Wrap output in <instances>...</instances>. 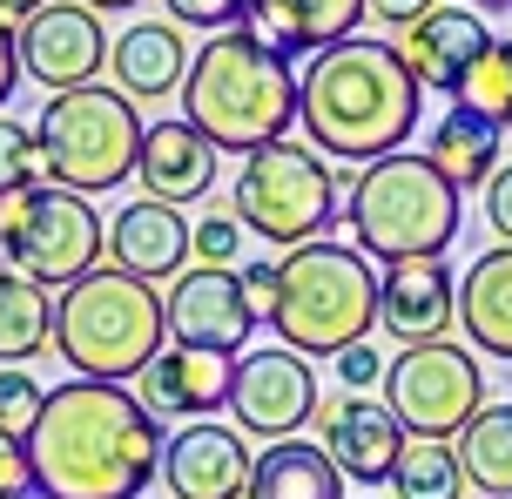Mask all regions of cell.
<instances>
[{"label":"cell","instance_id":"8992f818","mask_svg":"<svg viewBox=\"0 0 512 499\" xmlns=\"http://www.w3.org/2000/svg\"><path fill=\"white\" fill-rule=\"evenodd\" d=\"M337 183L351 189L344 196V223H351V237H358L364 257L378 263H418V257H445V243L459 237V189L438 176L425 156H398L371 162L358 176H337Z\"/></svg>","mask_w":512,"mask_h":499},{"label":"cell","instance_id":"7a4b0ae2","mask_svg":"<svg viewBox=\"0 0 512 499\" xmlns=\"http://www.w3.org/2000/svg\"><path fill=\"white\" fill-rule=\"evenodd\" d=\"M418 102H425V88L391 41L351 34L344 48L317 54L297 75V122H304L310 149L351 162V169L398 156L405 135H418Z\"/></svg>","mask_w":512,"mask_h":499},{"label":"cell","instance_id":"44dd1931","mask_svg":"<svg viewBox=\"0 0 512 499\" xmlns=\"http://www.w3.org/2000/svg\"><path fill=\"white\" fill-rule=\"evenodd\" d=\"M108 257H115V270L142 277V284L182 277V263H189V223H182V210L142 196V203H128L108 223Z\"/></svg>","mask_w":512,"mask_h":499},{"label":"cell","instance_id":"836d02e7","mask_svg":"<svg viewBox=\"0 0 512 499\" xmlns=\"http://www.w3.org/2000/svg\"><path fill=\"white\" fill-rule=\"evenodd\" d=\"M41 176H34V183H21V189H0V250H14V243H21V230L27 223H34V203H41Z\"/></svg>","mask_w":512,"mask_h":499},{"label":"cell","instance_id":"603a6c76","mask_svg":"<svg viewBox=\"0 0 512 499\" xmlns=\"http://www.w3.org/2000/svg\"><path fill=\"white\" fill-rule=\"evenodd\" d=\"M459 324L472 351L512 358V243H492L459 277Z\"/></svg>","mask_w":512,"mask_h":499},{"label":"cell","instance_id":"74e56055","mask_svg":"<svg viewBox=\"0 0 512 499\" xmlns=\"http://www.w3.org/2000/svg\"><path fill=\"white\" fill-rule=\"evenodd\" d=\"M236 277H243V297H250L256 324H270V304H277V263H243Z\"/></svg>","mask_w":512,"mask_h":499},{"label":"cell","instance_id":"7402d4cb","mask_svg":"<svg viewBox=\"0 0 512 499\" xmlns=\"http://www.w3.org/2000/svg\"><path fill=\"white\" fill-rule=\"evenodd\" d=\"M108 68H115V81H122L128 102H162V95H182V75H189L182 27H169V21L122 27V41L108 48Z\"/></svg>","mask_w":512,"mask_h":499},{"label":"cell","instance_id":"3957f363","mask_svg":"<svg viewBox=\"0 0 512 499\" xmlns=\"http://www.w3.org/2000/svg\"><path fill=\"white\" fill-rule=\"evenodd\" d=\"M182 122L223 156H256L290 135L297 122V68L277 48H263L250 27L209 34L203 54H189L182 75Z\"/></svg>","mask_w":512,"mask_h":499},{"label":"cell","instance_id":"ee69618b","mask_svg":"<svg viewBox=\"0 0 512 499\" xmlns=\"http://www.w3.org/2000/svg\"><path fill=\"white\" fill-rule=\"evenodd\" d=\"M358 499H384V493H358Z\"/></svg>","mask_w":512,"mask_h":499},{"label":"cell","instance_id":"52a82bcc","mask_svg":"<svg viewBox=\"0 0 512 499\" xmlns=\"http://www.w3.org/2000/svg\"><path fill=\"white\" fill-rule=\"evenodd\" d=\"M34 149H41V183L68 189V196H102L135 176L142 115L122 88H102V81L75 95H48L34 122Z\"/></svg>","mask_w":512,"mask_h":499},{"label":"cell","instance_id":"ba28073f","mask_svg":"<svg viewBox=\"0 0 512 499\" xmlns=\"http://www.w3.org/2000/svg\"><path fill=\"white\" fill-rule=\"evenodd\" d=\"M337 176L324 169V156L310 142H270L243 156V176L230 189V216L250 230L256 243H283V250H304L324 243V230L337 223Z\"/></svg>","mask_w":512,"mask_h":499},{"label":"cell","instance_id":"f546056e","mask_svg":"<svg viewBox=\"0 0 512 499\" xmlns=\"http://www.w3.org/2000/svg\"><path fill=\"white\" fill-rule=\"evenodd\" d=\"M189 250L203 257V270H236L250 250V230L230 210H203V223H189Z\"/></svg>","mask_w":512,"mask_h":499},{"label":"cell","instance_id":"30bf717a","mask_svg":"<svg viewBox=\"0 0 512 499\" xmlns=\"http://www.w3.org/2000/svg\"><path fill=\"white\" fill-rule=\"evenodd\" d=\"M102 250H108V230L88 196H68V189H41L34 203V223L21 230V243L7 250V263L21 270L27 284L41 290H68L81 284L88 270H102Z\"/></svg>","mask_w":512,"mask_h":499},{"label":"cell","instance_id":"8d00e7d4","mask_svg":"<svg viewBox=\"0 0 512 499\" xmlns=\"http://www.w3.org/2000/svg\"><path fill=\"white\" fill-rule=\"evenodd\" d=\"M486 223H492L499 243H512V162H499L492 183H486Z\"/></svg>","mask_w":512,"mask_h":499},{"label":"cell","instance_id":"7c38bea8","mask_svg":"<svg viewBox=\"0 0 512 499\" xmlns=\"http://www.w3.org/2000/svg\"><path fill=\"white\" fill-rule=\"evenodd\" d=\"M230 412L236 432H256V439H297V425L317 419V371L297 351H243L230 378Z\"/></svg>","mask_w":512,"mask_h":499},{"label":"cell","instance_id":"cb8c5ba5","mask_svg":"<svg viewBox=\"0 0 512 499\" xmlns=\"http://www.w3.org/2000/svg\"><path fill=\"white\" fill-rule=\"evenodd\" d=\"M243 499H344V473L331 466V452L310 439H277L256 452L250 493Z\"/></svg>","mask_w":512,"mask_h":499},{"label":"cell","instance_id":"484cf974","mask_svg":"<svg viewBox=\"0 0 512 499\" xmlns=\"http://www.w3.org/2000/svg\"><path fill=\"white\" fill-rule=\"evenodd\" d=\"M54 344V297L27 284L21 270H0V371L27 365Z\"/></svg>","mask_w":512,"mask_h":499},{"label":"cell","instance_id":"ac0fdd59","mask_svg":"<svg viewBox=\"0 0 512 499\" xmlns=\"http://www.w3.org/2000/svg\"><path fill=\"white\" fill-rule=\"evenodd\" d=\"M358 21L364 0H250V14H243V27L283 61H317V54L344 48Z\"/></svg>","mask_w":512,"mask_h":499},{"label":"cell","instance_id":"2e32d148","mask_svg":"<svg viewBox=\"0 0 512 499\" xmlns=\"http://www.w3.org/2000/svg\"><path fill=\"white\" fill-rule=\"evenodd\" d=\"M492 48V27L486 14H472V7H432L425 21L405 27V68L418 75V88H438V95H459L465 75H472V61Z\"/></svg>","mask_w":512,"mask_h":499},{"label":"cell","instance_id":"d6986e66","mask_svg":"<svg viewBox=\"0 0 512 499\" xmlns=\"http://www.w3.org/2000/svg\"><path fill=\"white\" fill-rule=\"evenodd\" d=\"M230 378H236V358H216V351H182L169 344L142 378H135V398L149 405L155 419H182L196 425L209 419L216 405H230Z\"/></svg>","mask_w":512,"mask_h":499},{"label":"cell","instance_id":"9a60e30c","mask_svg":"<svg viewBox=\"0 0 512 499\" xmlns=\"http://www.w3.org/2000/svg\"><path fill=\"white\" fill-rule=\"evenodd\" d=\"M250 446L236 425L196 419L176 439H162V486L176 499H243L250 493Z\"/></svg>","mask_w":512,"mask_h":499},{"label":"cell","instance_id":"d6a6232c","mask_svg":"<svg viewBox=\"0 0 512 499\" xmlns=\"http://www.w3.org/2000/svg\"><path fill=\"white\" fill-rule=\"evenodd\" d=\"M162 7H169V27H216V34L243 27L250 14V0H162Z\"/></svg>","mask_w":512,"mask_h":499},{"label":"cell","instance_id":"d590c367","mask_svg":"<svg viewBox=\"0 0 512 499\" xmlns=\"http://www.w3.org/2000/svg\"><path fill=\"white\" fill-rule=\"evenodd\" d=\"M331 365H337V378L351 385V398H364L371 385H384V358L371 351V344H351V351H337Z\"/></svg>","mask_w":512,"mask_h":499},{"label":"cell","instance_id":"277c9868","mask_svg":"<svg viewBox=\"0 0 512 499\" xmlns=\"http://www.w3.org/2000/svg\"><path fill=\"white\" fill-rule=\"evenodd\" d=\"M169 344V317L155 284L128 277V270H88L81 284L54 297V351L75 365V378L95 385H128L162 358Z\"/></svg>","mask_w":512,"mask_h":499},{"label":"cell","instance_id":"b9f144b4","mask_svg":"<svg viewBox=\"0 0 512 499\" xmlns=\"http://www.w3.org/2000/svg\"><path fill=\"white\" fill-rule=\"evenodd\" d=\"M75 7H88V14H128V7H142V0H75Z\"/></svg>","mask_w":512,"mask_h":499},{"label":"cell","instance_id":"1f68e13d","mask_svg":"<svg viewBox=\"0 0 512 499\" xmlns=\"http://www.w3.org/2000/svg\"><path fill=\"white\" fill-rule=\"evenodd\" d=\"M41 176V149H34V129L0 115V189H21Z\"/></svg>","mask_w":512,"mask_h":499},{"label":"cell","instance_id":"6da1fadb","mask_svg":"<svg viewBox=\"0 0 512 499\" xmlns=\"http://www.w3.org/2000/svg\"><path fill=\"white\" fill-rule=\"evenodd\" d=\"M27 466L41 499H142L162 473V419L128 385L68 378L41 398Z\"/></svg>","mask_w":512,"mask_h":499},{"label":"cell","instance_id":"9c48e42d","mask_svg":"<svg viewBox=\"0 0 512 499\" xmlns=\"http://www.w3.org/2000/svg\"><path fill=\"white\" fill-rule=\"evenodd\" d=\"M384 405L405 439H459L486 412V371L472 344H411L384 365Z\"/></svg>","mask_w":512,"mask_h":499},{"label":"cell","instance_id":"f1b7e54d","mask_svg":"<svg viewBox=\"0 0 512 499\" xmlns=\"http://www.w3.org/2000/svg\"><path fill=\"white\" fill-rule=\"evenodd\" d=\"M459 108H472L499 135L512 129V34H492V48L472 61V75L459 88Z\"/></svg>","mask_w":512,"mask_h":499},{"label":"cell","instance_id":"d4e9b609","mask_svg":"<svg viewBox=\"0 0 512 499\" xmlns=\"http://www.w3.org/2000/svg\"><path fill=\"white\" fill-rule=\"evenodd\" d=\"M499 142H506V135L492 129V122H479L472 108H445L438 129H432V142H425V162H432L438 176L465 196V189H486L492 183V169H499Z\"/></svg>","mask_w":512,"mask_h":499},{"label":"cell","instance_id":"ffe728a7","mask_svg":"<svg viewBox=\"0 0 512 499\" xmlns=\"http://www.w3.org/2000/svg\"><path fill=\"white\" fill-rule=\"evenodd\" d=\"M135 183L149 189V203H169V210L203 203L209 189H216V149L182 115L149 122L142 129V156H135Z\"/></svg>","mask_w":512,"mask_h":499},{"label":"cell","instance_id":"60d3db41","mask_svg":"<svg viewBox=\"0 0 512 499\" xmlns=\"http://www.w3.org/2000/svg\"><path fill=\"white\" fill-rule=\"evenodd\" d=\"M41 7H54V0H0V21H7V14L27 21V14H41Z\"/></svg>","mask_w":512,"mask_h":499},{"label":"cell","instance_id":"5b68a950","mask_svg":"<svg viewBox=\"0 0 512 499\" xmlns=\"http://www.w3.org/2000/svg\"><path fill=\"white\" fill-rule=\"evenodd\" d=\"M378 324V270L358 243H304L277 257L270 331L297 358H337Z\"/></svg>","mask_w":512,"mask_h":499},{"label":"cell","instance_id":"4fadbf2b","mask_svg":"<svg viewBox=\"0 0 512 499\" xmlns=\"http://www.w3.org/2000/svg\"><path fill=\"white\" fill-rule=\"evenodd\" d=\"M162 317H169V338L182 351H216V358H236L243 344L256 338V311L243 297V277L236 270H182L169 297H162Z\"/></svg>","mask_w":512,"mask_h":499},{"label":"cell","instance_id":"4dcf8cb0","mask_svg":"<svg viewBox=\"0 0 512 499\" xmlns=\"http://www.w3.org/2000/svg\"><path fill=\"white\" fill-rule=\"evenodd\" d=\"M41 398H48V392H41L21 365H7V371H0V432L27 439V432H34V419H41Z\"/></svg>","mask_w":512,"mask_h":499},{"label":"cell","instance_id":"5bb4252c","mask_svg":"<svg viewBox=\"0 0 512 499\" xmlns=\"http://www.w3.org/2000/svg\"><path fill=\"white\" fill-rule=\"evenodd\" d=\"M459 324V277L445 257L418 263H384L378 277V331L411 344H445V331Z\"/></svg>","mask_w":512,"mask_h":499},{"label":"cell","instance_id":"83f0119b","mask_svg":"<svg viewBox=\"0 0 512 499\" xmlns=\"http://www.w3.org/2000/svg\"><path fill=\"white\" fill-rule=\"evenodd\" d=\"M465 473L452 439H405L398 466H391V499H459Z\"/></svg>","mask_w":512,"mask_h":499},{"label":"cell","instance_id":"7bdbcfd3","mask_svg":"<svg viewBox=\"0 0 512 499\" xmlns=\"http://www.w3.org/2000/svg\"><path fill=\"white\" fill-rule=\"evenodd\" d=\"M472 14H512V0H472Z\"/></svg>","mask_w":512,"mask_h":499},{"label":"cell","instance_id":"ab89813d","mask_svg":"<svg viewBox=\"0 0 512 499\" xmlns=\"http://www.w3.org/2000/svg\"><path fill=\"white\" fill-rule=\"evenodd\" d=\"M14 88H21V54H14V27L0 21V108H7Z\"/></svg>","mask_w":512,"mask_h":499},{"label":"cell","instance_id":"e0dca14e","mask_svg":"<svg viewBox=\"0 0 512 499\" xmlns=\"http://www.w3.org/2000/svg\"><path fill=\"white\" fill-rule=\"evenodd\" d=\"M317 425H324V452H331V466L344 479H358V486L391 479L398 452H405V425L391 419V405H371V398L317 405Z\"/></svg>","mask_w":512,"mask_h":499},{"label":"cell","instance_id":"f35d334b","mask_svg":"<svg viewBox=\"0 0 512 499\" xmlns=\"http://www.w3.org/2000/svg\"><path fill=\"white\" fill-rule=\"evenodd\" d=\"M438 0H364V14H378V21H391V27H411V21H425Z\"/></svg>","mask_w":512,"mask_h":499},{"label":"cell","instance_id":"e575fe53","mask_svg":"<svg viewBox=\"0 0 512 499\" xmlns=\"http://www.w3.org/2000/svg\"><path fill=\"white\" fill-rule=\"evenodd\" d=\"M0 499H34V466H27V439L0 432Z\"/></svg>","mask_w":512,"mask_h":499},{"label":"cell","instance_id":"8fae6325","mask_svg":"<svg viewBox=\"0 0 512 499\" xmlns=\"http://www.w3.org/2000/svg\"><path fill=\"white\" fill-rule=\"evenodd\" d=\"M108 27L102 14H88L75 0H54L41 14H27L14 27V54H21V75L54 88V95H75V88H95V75L108 68Z\"/></svg>","mask_w":512,"mask_h":499},{"label":"cell","instance_id":"4316f807","mask_svg":"<svg viewBox=\"0 0 512 499\" xmlns=\"http://www.w3.org/2000/svg\"><path fill=\"white\" fill-rule=\"evenodd\" d=\"M452 452H459V473H465L472 493L512 499V405H486V412L452 439Z\"/></svg>","mask_w":512,"mask_h":499}]
</instances>
